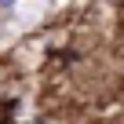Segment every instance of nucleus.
<instances>
[{
  "mask_svg": "<svg viewBox=\"0 0 124 124\" xmlns=\"http://www.w3.org/2000/svg\"><path fill=\"white\" fill-rule=\"evenodd\" d=\"M11 4H15V0H0V8H11Z\"/></svg>",
  "mask_w": 124,
  "mask_h": 124,
  "instance_id": "1",
  "label": "nucleus"
}]
</instances>
